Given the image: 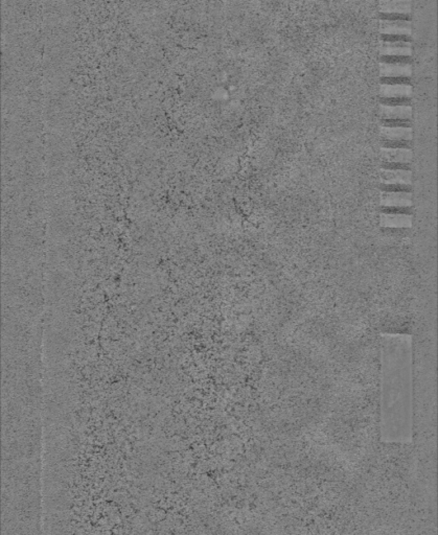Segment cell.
<instances>
[{
  "mask_svg": "<svg viewBox=\"0 0 438 535\" xmlns=\"http://www.w3.org/2000/svg\"><path fill=\"white\" fill-rule=\"evenodd\" d=\"M412 171L409 167L383 165L381 185L385 191H410Z\"/></svg>",
  "mask_w": 438,
  "mask_h": 535,
  "instance_id": "obj_1",
  "label": "cell"
},
{
  "mask_svg": "<svg viewBox=\"0 0 438 535\" xmlns=\"http://www.w3.org/2000/svg\"><path fill=\"white\" fill-rule=\"evenodd\" d=\"M381 135L384 142H388L387 147H394L396 144L398 147H406L405 144H409L412 140V129L408 122L396 124L384 122L381 126Z\"/></svg>",
  "mask_w": 438,
  "mask_h": 535,
  "instance_id": "obj_2",
  "label": "cell"
},
{
  "mask_svg": "<svg viewBox=\"0 0 438 535\" xmlns=\"http://www.w3.org/2000/svg\"><path fill=\"white\" fill-rule=\"evenodd\" d=\"M412 54V48H411L410 40H392L386 39L381 43L380 55L382 60L392 61L398 59L401 62H409V61L403 60V59H410Z\"/></svg>",
  "mask_w": 438,
  "mask_h": 535,
  "instance_id": "obj_3",
  "label": "cell"
},
{
  "mask_svg": "<svg viewBox=\"0 0 438 535\" xmlns=\"http://www.w3.org/2000/svg\"><path fill=\"white\" fill-rule=\"evenodd\" d=\"M412 95V86L410 83H394V82H383L380 86V95L385 103H394L398 101L400 104L409 102Z\"/></svg>",
  "mask_w": 438,
  "mask_h": 535,
  "instance_id": "obj_4",
  "label": "cell"
},
{
  "mask_svg": "<svg viewBox=\"0 0 438 535\" xmlns=\"http://www.w3.org/2000/svg\"><path fill=\"white\" fill-rule=\"evenodd\" d=\"M410 19H388L382 18L380 21L381 35L385 39L405 38L410 39L411 36Z\"/></svg>",
  "mask_w": 438,
  "mask_h": 535,
  "instance_id": "obj_5",
  "label": "cell"
},
{
  "mask_svg": "<svg viewBox=\"0 0 438 535\" xmlns=\"http://www.w3.org/2000/svg\"><path fill=\"white\" fill-rule=\"evenodd\" d=\"M380 75L385 82L394 79H410L412 75V65L410 62H399V61H381Z\"/></svg>",
  "mask_w": 438,
  "mask_h": 535,
  "instance_id": "obj_6",
  "label": "cell"
},
{
  "mask_svg": "<svg viewBox=\"0 0 438 535\" xmlns=\"http://www.w3.org/2000/svg\"><path fill=\"white\" fill-rule=\"evenodd\" d=\"M384 165L409 167L412 159L410 147H383L381 149Z\"/></svg>",
  "mask_w": 438,
  "mask_h": 535,
  "instance_id": "obj_7",
  "label": "cell"
},
{
  "mask_svg": "<svg viewBox=\"0 0 438 535\" xmlns=\"http://www.w3.org/2000/svg\"><path fill=\"white\" fill-rule=\"evenodd\" d=\"M381 206L387 210L409 209L412 205L410 191H383Z\"/></svg>",
  "mask_w": 438,
  "mask_h": 535,
  "instance_id": "obj_8",
  "label": "cell"
},
{
  "mask_svg": "<svg viewBox=\"0 0 438 535\" xmlns=\"http://www.w3.org/2000/svg\"><path fill=\"white\" fill-rule=\"evenodd\" d=\"M380 108L386 122H409L412 114L410 104L381 103Z\"/></svg>",
  "mask_w": 438,
  "mask_h": 535,
  "instance_id": "obj_9",
  "label": "cell"
},
{
  "mask_svg": "<svg viewBox=\"0 0 438 535\" xmlns=\"http://www.w3.org/2000/svg\"><path fill=\"white\" fill-rule=\"evenodd\" d=\"M380 13L388 19H410L411 3L408 0L382 1Z\"/></svg>",
  "mask_w": 438,
  "mask_h": 535,
  "instance_id": "obj_10",
  "label": "cell"
},
{
  "mask_svg": "<svg viewBox=\"0 0 438 535\" xmlns=\"http://www.w3.org/2000/svg\"><path fill=\"white\" fill-rule=\"evenodd\" d=\"M380 220L381 225L387 228H408L411 226V216L405 212H382Z\"/></svg>",
  "mask_w": 438,
  "mask_h": 535,
  "instance_id": "obj_11",
  "label": "cell"
}]
</instances>
